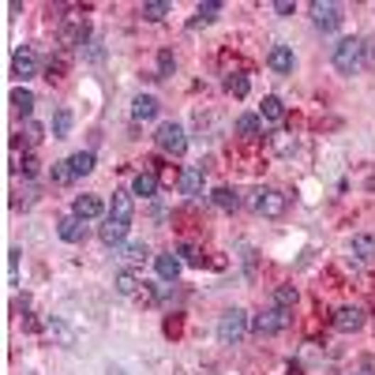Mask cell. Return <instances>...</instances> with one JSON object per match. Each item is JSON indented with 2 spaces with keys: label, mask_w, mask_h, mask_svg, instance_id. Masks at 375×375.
Masks as SVG:
<instances>
[{
  "label": "cell",
  "mask_w": 375,
  "mask_h": 375,
  "mask_svg": "<svg viewBox=\"0 0 375 375\" xmlns=\"http://www.w3.org/2000/svg\"><path fill=\"white\" fill-rule=\"evenodd\" d=\"M173 68H177V57H173L169 49H162V53H158V72L151 79H165V75H173Z\"/></svg>",
  "instance_id": "obj_30"
},
{
  "label": "cell",
  "mask_w": 375,
  "mask_h": 375,
  "mask_svg": "<svg viewBox=\"0 0 375 375\" xmlns=\"http://www.w3.org/2000/svg\"><path fill=\"white\" fill-rule=\"evenodd\" d=\"M293 304H297V286H278L274 289V308H286L289 312Z\"/></svg>",
  "instance_id": "obj_28"
},
{
  "label": "cell",
  "mask_w": 375,
  "mask_h": 375,
  "mask_svg": "<svg viewBox=\"0 0 375 375\" xmlns=\"http://www.w3.org/2000/svg\"><path fill=\"white\" fill-rule=\"evenodd\" d=\"M42 136H45V128L38 124V120H26V128H23V139H19V143H26V146H38V143H42Z\"/></svg>",
  "instance_id": "obj_31"
},
{
  "label": "cell",
  "mask_w": 375,
  "mask_h": 375,
  "mask_svg": "<svg viewBox=\"0 0 375 375\" xmlns=\"http://www.w3.org/2000/svg\"><path fill=\"white\" fill-rule=\"evenodd\" d=\"M289 327V312L286 308H266V312H259L256 319H251V330L256 334H278Z\"/></svg>",
  "instance_id": "obj_6"
},
{
  "label": "cell",
  "mask_w": 375,
  "mask_h": 375,
  "mask_svg": "<svg viewBox=\"0 0 375 375\" xmlns=\"http://www.w3.org/2000/svg\"><path fill=\"white\" fill-rule=\"evenodd\" d=\"M72 177V162H53V184H68Z\"/></svg>",
  "instance_id": "obj_36"
},
{
  "label": "cell",
  "mask_w": 375,
  "mask_h": 375,
  "mask_svg": "<svg viewBox=\"0 0 375 375\" xmlns=\"http://www.w3.org/2000/svg\"><path fill=\"white\" fill-rule=\"evenodd\" d=\"M68 162H72V173H75V177H87V173H94V154H90V151L72 154Z\"/></svg>",
  "instance_id": "obj_27"
},
{
  "label": "cell",
  "mask_w": 375,
  "mask_h": 375,
  "mask_svg": "<svg viewBox=\"0 0 375 375\" xmlns=\"http://www.w3.org/2000/svg\"><path fill=\"white\" fill-rule=\"evenodd\" d=\"M281 116H286V105H281V98L266 94V98H263V109H259V120H266V124H278Z\"/></svg>",
  "instance_id": "obj_19"
},
{
  "label": "cell",
  "mask_w": 375,
  "mask_h": 375,
  "mask_svg": "<svg viewBox=\"0 0 375 375\" xmlns=\"http://www.w3.org/2000/svg\"><path fill=\"white\" fill-rule=\"evenodd\" d=\"M72 214H75L79 222H94V218H102V214H105V207H102L98 195H75Z\"/></svg>",
  "instance_id": "obj_7"
},
{
  "label": "cell",
  "mask_w": 375,
  "mask_h": 375,
  "mask_svg": "<svg viewBox=\"0 0 375 375\" xmlns=\"http://www.w3.org/2000/svg\"><path fill=\"white\" fill-rule=\"evenodd\" d=\"M210 199H214V207H218V210H237L240 207V192H237V188H214Z\"/></svg>",
  "instance_id": "obj_18"
},
{
  "label": "cell",
  "mask_w": 375,
  "mask_h": 375,
  "mask_svg": "<svg viewBox=\"0 0 375 375\" xmlns=\"http://www.w3.org/2000/svg\"><path fill=\"white\" fill-rule=\"evenodd\" d=\"M225 90H229L233 94V98H248V75H229V79H225Z\"/></svg>",
  "instance_id": "obj_32"
},
{
  "label": "cell",
  "mask_w": 375,
  "mask_h": 375,
  "mask_svg": "<svg viewBox=\"0 0 375 375\" xmlns=\"http://www.w3.org/2000/svg\"><path fill=\"white\" fill-rule=\"evenodd\" d=\"M11 105H16L19 116H31L34 113V94L26 87H16V90H11Z\"/></svg>",
  "instance_id": "obj_23"
},
{
  "label": "cell",
  "mask_w": 375,
  "mask_h": 375,
  "mask_svg": "<svg viewBox=\"0 0 375 375\" xmlns=\"http://www.w3.org/2000/svg\"><path fill=\"white\" fill-rule=\"evenodd\" d=\"M169 11H173V4H169V0H146V4H143V19L158 23V19H165Z\"/></svg>",
  "instance_id": "obj_25"
},
{
  "label": "cell",
  "mask_w": 375,
  "mask_h": 375,
  "mask_svg": "<svg viewBox=\"0 0 375 375\" xmlns=\"http://www.w3.org/2000/svg\"><path fill=\"white\" fill-rule=\"evenodd\" d=\"M139 286H143V281L131 274V271H120V274H116V293H120V297H136Z\"/></svg>",
  "instance_id": "obj_24"
},
{
  "label": "cell",
  "mask_w": 375,
  "mask_h": 375,
  "mask_svg": "<svg viewBox=\"0 0 375 375\" xmlns=\"http://www.w3.org/2000/svg\"><path fill=\"white\" fill-rule=\"evenodd\" d=\"M286 207H289V199L281 195L278 188H256V192H251V210L263 214V218H281Z\"/></svg>",
  "instance_id": "obj_2"
},
{
  "label": "cell",
  "mask_w": 375,
  "mask_h": 375,
  "mask_svg": "<svg viewBox=\"0 0 375 375\" xmlns=\"http://www.w3.org/2000/svg\"><path fill=\"white\" fill-rule=\"evenodd\" d=\"M271 146H274L281 158H289L293 151H297V136H289V131H274V136H271Z\"/></svg>",
  "instance_id": "obj_26"
},
{
  "label": "cell",
  "mask_w": 375,
  "mask_h": 375,
  "mask_svg": "<svg viewBox=\"0 0 375 375\" xmlns=\"http://www.w3.org/2000/svg\"><path fill=\"white\" fill-rule=\"evenodd\" d=\"M154 266H158V278H162V281H177L180 271H184V259L173 256V251H165V256L154 259Z\"/></svg>",
  "instance_id": "obj_11"
},
{
  "label": "cell",
  "mask_w": 375,
  "mask_h": 375,
  "mask_svg": "<svg viewBox=\"0 0 375 375\" xmlns=\"http://www.w3.org/2000/svg\"><path fill=\"white\" fill-rule=\"evenodd\" d=\"M274 11H278V16H293V11H297V4H293V0H278Z\"/></svg>",
  "instance_id": "obj_38"
},
{
  "label": "cell",
  "mask_w": 375,
  "mask_h": 375,
  "mask_svg": "<svg viewBox=\"0 0 375 375\" xmlns=\"http://www.w3.org/2000/svg\"><path fill=\"white\" fill-rule=\"evenodd\" d=\"M342 4H334V0H315V4H312V23L319 26V31H338V26H342Z\"/></svg>",
  "instance_id": "obj_4"
},
{
  "label": "cell",
  "mask_w": 375,
  "mask_h": 375,
  "mask_svg": "<svg viewBox=\"0 0 375 375\" xmlns=\"http://www.w3.org/2000/svg\"><path fill=\"white\" fill-rule=\"evenodd\" d=\"M87 34H90L87 23H72V26H64V31H60V45H83Z\"/></svg>",
  "instance_id": "obj_22"
},
{
  "label": "cell",
  "mask_w": 375,
  "mask_h": 375,
  "mask_svg": "<svg viewBox=\"0 0 375 375\" xmlns=\"http://www.w3.org/2000/svg\"><path fill=\"white\" fill-rule=\"evenodd\" d=\"M146 256H151V251H146L143 240H131V244H124V259H128V263H146Z\"/></svg>",
  "instance_id": "obj_33"
},
{
  "label": "cell",
  "mask_w": 375,
  "mask_h": 375,
  "mask_svg": "<svg viewBox=\"0 0 375 375\" xmlns=\"http://www.w3.org/2000/svg\"><path fill=\"white\" fill-rule=\"evenodd\" d=\"M259 131H263V120L259 116H251V113L237 116V136L240 139H259Z\"/></svg>",
  "instance_id": "obj_21"
},
{
  "label": "cell",
  "mask_w": 375,
  "mask_h": 375,
  "mask_svg": "<svg viewBox=\"0 0 375 375\" xmlns=\"http://www.w3.org/2000/svg\"><path fill=\"white\" fill-rule=\"evenodd\" d=\"M131 192H113V203H109V218H120V222H131Z\"/></svg>",
  "instance_id": "obj_15"
},
{
  "label": "cell",
  "mask_w": 375,
  "mask_h": 375,
  "mask_svg": "<svg viewBox=\"0 0 375 375\" xmlns=\"http://www.w3.org/2000/svg\"><path fill=\"white\" fill-rule=\"evenodd\" d=\"M154 139H158V146H162L165 154H173V158H180V154L188 151V136H184L180 124H162Z\"/></svg>",
  "instance_id": "obj_5"
},
{
  "label": "cell",
  "mask_w": 375,
  "mask_h": 375,
  "mask_svg": "<svg viewBox=\"0 0 375 375\" xmlns=\"http://www.w3.org/2000/svg\"><path fill=\"white\" fill-rule=\"evenodd\" d=\"M177 184H180V195H199V192H203V169H199V165L180 169Z\"/></svg>",
  "instance_id": "obj_12"
},
{
  "label": "cell",
  "mask_w": 375,
  "mask_h": 375,
  "mask_svg": "<svg viewBox=\"0 0 375 375\" xmlns=\"http://www.w3.org/2000/svg\"><path fill=\"white\" fill-rule=\"evenodd\" d=\"M357 375H371V371H357Z\"/></svg>",
  "instance_id": "obj_39"
},
{
  "label": "cell",
  "mask_w": 375,
  "mask_h": 375,
  "mask_svg": "<svg viewBox=\"0 0 375 375\" xmlns=\"http://www.w3.org/2000/svg\"><path fill=\"white\" fill-rule=\"evenodd\" d=\"M11 72H16V79H23V83H26V79H34V75H38V57H34V49L23 45L16 57H11Z\"/></svg>",
  "instance_id": "obj_8"
},
{
  "label": "cell",
  "mask_w": 375,
  "mask_h": 375,
  "mask_svg": "<svg viewBox=\"0 0 375 375\" xmlns=\"http://www.w3.org/2000/svg\"><path fill=\"white\" fill-rule=\"evenodd\" d=\"M266 64H271V72L289 75L293 68H297V57H293V49H289V45H274L271 53H266Z\"/></svg>",
  "instance_id": "obj_9"
},
{
  "label": "cell",
  "mask_w": 375,
  "mask_h": 375,
  "mask_svg": "<svg viewBox=\"0 0 375 375\" xmlns=\"http://www.w3.org/2000/svg\"><path fill=\"white\" fill-rule=\"evenodd\" d=\"M244 334H248V315L240 312V308H229V312L218 319V342L222 345H237Z\"/></svg>",
  "instance_id": "obj_3"
},
{
  "label": "cell",
  "mask_w": 375,
  "mask_h": 375,
  "mask_svg": "<svg viewBox=\"0 0 375 375\" xmlns=\"http://www.w3.org/2000/svg\"><path fill=\"white\" fill-rule=\"evenodd\" d=\"M131 195L154 199V195H158V177H154V173H139V177L131 180Z\"/></svg>",
  "instance_id": "obj_20"
},
{
  "label": "cell",
  "mask_w": 375,
  "mask_h": 375,
  "mask_svg": "<svg viewBox=\"0 0 375 375\" xmlns=\"http://www.w3.org/2000/svg\"><path fill=\"white\" fill-rule=\"evenodd\" d=\"M177 256H184L188 266H203V251H199L195 244H180V248H177Z\"/></svg>",
  "instance_id": "obj_35"
},
{
  "label": "cell",
  "mask_w": 375,
  "mask_h": 375,
  "mask_svg": "<svg viewBox=\"0 0 375 375\" xmlns=\"http://www.w3.org/2000/svg\"><path fill=\"white\" fill-rule=\"evenodd\" d=\"M334 327L342 334H353V330L364 327V312H360V308H338V312H334Z\"/></svg>",
  "instance_id": "obj_10"
},
{
  "label": "cell",
  "mask_w": 375,
  "mask_h": 375,
  "mask_svg": "<svg viewBox=\"0 0 375 375\" xmlns=\"http://www.w3.org/2000/svg\"><path fill=\"white\" fill-rule=\"evenodd\" d=\"M57 233H60V240H68V244H79V240L87 237V225L72 214V218H60L57 222Z\"/></svg>",
  "instance_id": "obj_14"
},
{
  "label": "cell",
  "mask_w": 375,
  "mask_h": 375,
  "mask_svg": "<svg viewBox=\"0 0 375 375\" xmlns=\"http://www.w3.org/2000/svg\"><path fill=\"white\" fill-rule=\"evenodd\" d=\"M334 68L342 75H357L360 68H368V38H342L334 45Z\"/></svg>",
  "instance_id": "obj_1"
},
{
  "label": "cell",
  "mask_w": 375,
  "mask_h": 375,
  "mask_svg": "<svg viewBox=\"0 0 375 375\" xmlns=\"http://www.w3.org/2000/svg\"><path fill=\"white\" fill-rule=\"evenodd\" d=\"M353 256H357V263H371L375 259V237H368V233H360V237H353Z\"/></svg>",
  "instance_id": "obj_17"
},
{
  "label": "cell",
  "mask_w": 375,
  "mask_h": 375,
  "mask_svg": "<svg viewBox=\"0 0 375 375\" xmlns=\"http://www.w3.org/2000/svg\"><path fill=\"white\" fill-rule=\"evenodd\" d=\"M128 225H131V222H120V218H105V225L98 229L102 244H124V237H128Z\"/></svg>",
  "instance_id": "obj_13"
},
{
  "label": "cell",
  "mask_w": 375,
  "mask_h": 375,
  "mask_svg": "<svg viewBox=\"0 0 375 375\" xmlns=\"http://www.w3.org/2000/svg\"><path fill=\"white\" fill-rule=\"evenodd\" d=\"M131 116H136V120H154V116H158V98H151V94H139V98L131 102Z\"/></svg>",
  "instance_id": "obj_16"
},
{
  "label": "cell",
  "mask_w": 375,
  "mask_h": 375,
  "mask_svg": "<svg viewBox=\"0 0 375 375\" xmlns=\"http://www.w3.org/2000/svg\"><path fill=\"white\" fill-rule=\"evenodd\" d=\"M218 11H222V4H199V11H195V19H192V26H199V23H214L218 19Z\"/></svg>",
  "instance_id": "obj_34"
},
{
  "label": "cell",
  "mask_w": 375,
  "mask_h": 375,
  "mask_svg": "<svg viewBox=\"0 0 375 375\" xmlns=\"http://www.w3.org/2000/svg\"><path fill=\"white\" fill-rule=\"evenodd\" d=\"M38 165H42V162H38L34 154H26V158H23V173H26V177H34V173H38Z\"/></svg>",
  "instance_id": "obj_37"
},
{
  "label": "cell",
  "mask_w": 375,
  "mask_h": 375,
  "mask_svg": "<svg viewBox=\"0 0 375 375\" xmlns=\"http://www.w3.org/2000/svg\"><path fill=\"white\" fill-rule=\"evenodd\" d=\"M72 131V113L68 109H57V116H53V139H64Z\"/></svg>",
  "instance_id": "obj_29"
}]
</instances>
